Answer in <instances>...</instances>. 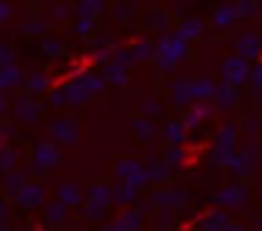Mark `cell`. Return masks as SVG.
Wrapping results in <instances>:
<instances>
[{
    "instance_id": "1",
    "label": "cell",
    "mask_w": 262,
    "mask_h": 231,
    "mask_svg": "<svg viewBox=\"0 0 262 231\" xmlns=\"http://www.w3.org/2000/svg\"><path fill=\"white\" fill-rule=\"evenodd\" d=\"M216 200H219V203H224V205H234V203L247 200V190H242L239 185H231V188H226V190H224Z\"/></svg>"
},
{
    "instance_id": "4",
    "label": "cell",
    "mask_w": 262,
    "mask_h": 231,
    "mask_svg": "<svg viewBox=\"0 0 262 231\" xmlns=\"http://www.w3.org/2000/svg\"><path fill=\"white\" fill-rule=\"evenodd\" d=\"M226 223H229L226 213L216 211V213H211V216L206 218V231H226V228H229Z\"/></svg>"
},
{
    "instance_id": "3",
    "label": "cell",
    "mask_w": 262,
    "mask_h": 231,
    "mask_svg": "<svg viewBox=\"0 0 262 231\" xmlns=\"http://www.w3.org/2000/svg\"><path fill=\"white\" fill-rule=\"evenodd\" d=\"M139 170H142V165H139V162H134V159H123V162H118V165H116V175H118L121 180H131Z\"/></svg>"
},
{
    "instance_id": "5",
    "label": "cell",
    "mask_w": 262,
    "mask_h": 231,
    "mask_svg": "<svg viewBox=\"0 0 262 231\" xmlns=\"http://www.w3.org/2000/svg\"><path fill=\"white\" fill-rule=\"evenodd\" d=\"M134 195H137V188L131 185V182H126V180H123V185H118V188L113 190V200H116V203H128Z\"/></svg>"
},
{
    "instance_id": "2",
    "label": "cell",
    "mask_w": 262,
    "mask_h": 231,
    "mask_svg": "<svg viewBox=\"0 0 262 231\" xmlns=\"http://www.w3.org/2000/svg\"><path fill=\"white\" fill-rule=\"evenodd\" d=\"M139 223H142V216H139L137 211H126V213H121L116 228H118V231H134Z\"/></svg>"
},
{
    "instance_id": "6",
    "label": "cell",
    "mask_w": 262,
    "mask_h": 231,
    "mask_svg": "<svg viewBox=\"0 0 262 231\" xmlns=\"http://www.w3.org/2000/svg\"><path fill=\"white\" fill-rule=\"evenodd\" d=\"M226 231H247V228H242V226H229Z\"/></svg>"
}]
</instances>
